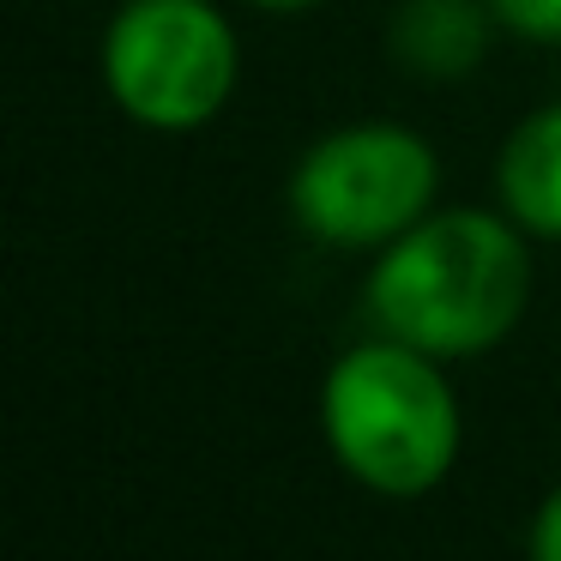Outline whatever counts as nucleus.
<instances>
[{
	"label": "nucleus",
	"mask_w": 561,
	"mask_h": 561,
	"mask_svg": "<svg viewBox=\"0 0 561 561\" xmlns=\"http://www.w3.org/2000/svg\"><path fill=\"white\" fill-rule=\"evenodd\" d=\"M531 254L519 224L495 211H428L387 242L368 272V314L387 339L440 356H477L519 327Z\"/></svg>",
	"instance_id": "f257e3e1"
},
{
	"label": "nucleus",
	"mask_w": 561,
	"mask_h": 561,
	"mask_svg": "<svg viewBox=\"0 0 561 561\" xmlns=\"http://www.w3.org/2000/svg\"><path fill=\"white\" fill-rule=\"evenodd\" d=\"M320 428L332 459L392 501L428 495L459 459V404L440 356L387 332L332 363L320 387Z\"/></svg>",
	"instance_id": "f03ea898"
},
{
	"label": "nucleus",
	"mask_w": 561,
	"mask_h": 561,
	"mask_svg": "<svg viewBox=\"0 0 561 561\" xmlns=\"http://www.w3.org/2000/svg\"><path fill=\"white\" fill-rule=\"evenodd\" d=\"M242 49L211 0H127L103 37L110 98L158 134H194L230 103Z\"/></svg>",
	"instance_id": "7ed1b4c3"
},
{
	"label": "nucleus",
	"mask_w": 561,
	"mask_h": 561,
	"mask_svg": "<svg viewBox=\"0 0 561 561\" xmlns=\"http://www.w3.org/2000/svg\"><path fill=\"white\" fill-rule=\"evenodd\" d=\"M440 187L435 146L411 127H339L290 175V211L327 248H387L428 218Z\"/></svg>",
	"instance_id": "20e7f679"
},
{
	"label": "nucleus",
	"mask_w": 561,
	"mask_h": 561,
	"mask_svg": "<svg viewBox=\"0 0 561 561\" xmlns=\"http://www.w3.org/2000/svg\"><path fill=\"white\" fill-rule=\"evenodd\" d=\"M483 0H404L392 19V49L416 79H465L489 49Z\"/></svg>",
	"instance_id": "39448f33"
},
{
	"label": "nucleus",
	"mask_w": 561,
	"mask_h": 561,
	"mask_svg": "<svg viewBox=\"0 0 561 561\" xmlns=\"http://www.w3.org/2000/svg\"><path fill=\"white\" fill-rule=\"evenodd\" d=\"M501 199L513 224L561 242V103L519 127L501 151Z\"/></svg>",
	"instance_id": "423d86ee"
},
{
	"label": "nucleus",
	"mask_w": 561,
	"mask_h": 561,
	"mask_svg": "<svg viewBox=\"0 0 561 561\" xmlns=\"http://www.w3.org/2000/svg\"><path fill=\"white\" fill-rule=\"evenodd\" d=\"M495 19L519 37H537V43H561V0H489Z\"/></svg>",
	"instance_id": "0eeeda50"
},
{
	"label": "nucleus",
	"mask_w": 561,
	"mask_h": 561,
	"mask_svg": "<svg viewBox=\"0 0 561 561\" xmlns=\"http://www.w3.org/2000/svg\"><path fill=\"white\" fill-rule=\"evenodd\" d=\"M531 561H561V483L543 495L531 519Z\"/></svg>",
	"instance_id": "6e6552de"
},
{
	"label": "nucleus",
	"mask_w": 561,
	"mask_h": 561,
	"mask_svg": "<svg viewBox=\"0 0 561 561\" xmlns=\"http://www.w3.org/2000/svg\"><path fill=\"white\" fill-rule=\"evenodd\" d=\"M248 7H260V13H308L320 0H248Z\"/></svg>",
	"instance_id": "1a4fd4ad"
}]
</instances>
